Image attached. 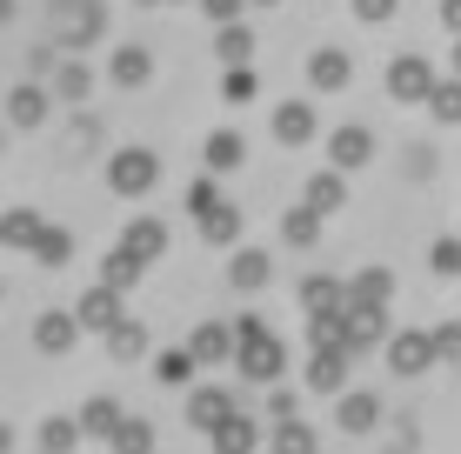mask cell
Masks as SVG:
<instances>
[{"mask_svg":"<svg viewBox=\"0 0 461 454\" xmlns=\"http://www.w3.org/2000/svg\"><path fill=\"white\" fill-rule=\"evenodd\" d=\"M148 174H154L148 154H121V161H114V187H127V194H140V187H148Z\"/></svg>","mask_w":461,"mask_h":454,"instance_id":"cell-1","label":"cell"},{"mask_svg":"<svg viewBox=\"0 0 461 454\" xmlns=\"http://www.w3.org/2000/svg\"><path fill=\"white\" fill-rule=\"evenodd\" d=\"M348 81V60L341 54H314V87H341Z\"/></svg>","mask_w":461,"mask_h":454,"instance_id":"cell-2","label":"cell"},{"mask_svg":"<svg viewBox=\"0 0 461 454\" xmlns=\"http://www.w3.org/2000/svg\"><path fill=\"white\" fill-rule=\"evenodd\" d=\"M154 247H161V227H154V221L127 227V254H154Z\"/></svg>","mask_w":461,"mask_h":454,"instance_id":"cell-3","label":"cell"},{"mask_svg":"<svg viewBox=\"0 0 461 454\" xmlns=\"http://www.w3.org/2000/svg\"><path fill=\"white\" fill-rule=\"evenodd\" d=\"M421 60H402V67H394V93H421Z\"/></svg>","mask_w":461,"mask_h":454,"instance_id":"cell-4","label":"cell"},{"mask_svg":"<svg viewBox=\"0 0 461 454\" xmlns=\"http://www.w3.org/2000/svg\"><path fill=\"white\" fill-rule=\"evenodd\" d=\"M234 154H241V140H234V134H214L208 140V161H234Z\"/></svg>","mask_w":461,"mask_h":454,"instance_id":"cell-5","label":"cell"},{"mask_svg":"<svg viewBox=\"0 0 461 454\" xmlns=\"http://www.w3.org/2000/svg\"><path fill=\"white\" fill-rule=\"evenodd\" d=\"M281 134L301 140V134H308V114H301V107H281Z\"/></svg>","mask_w":461,"mask_h":454,"instance_id":"cell-6","label":"cell"},{"mask_svg":"<svg viewBox=\"0 0 461 454\" xmlns=\"http://www.w3.org/2000/svg\"><path fill=\"white\" fill-rule=\"evenodd\" d=\"M261 274H267V261H261V254H241V268H234V280H248V288H254Z\"/></svg>","mask_w":461,"mask_h":454,"instance_id":"cell-7","label":"cell"},{"mask_svg":"<svg viewBox=\"0 0 461 454\" xmlns=\"http://www.w3.org/2000/svg\"><path fill=\"white\" fill-rule=\"evenodd\" d=\"M321 200H328V208H335V200H341V181H328V174L314 181V208H321Z\"/></svg>","mask_w":461,"mask_h":454,"instance_id":"cell-8","label":"cell"},{"mask_svg":"<svg viewBox=\"0 0 461 454\" xmlns=\"http://www.w3.org/2000/svg\"><path fill=\"white\" fill-rule=\"evenodd\" d=\"M114 67H121V81H140V74H148V60H140V54H121Z\"/></svg>","mask_w":461,"mask_h":454,"instance_id":"cell-9","label":"cell"},{"mask_svg":"<svg viewBox=\"0 0 461 454\" xmlns=\"http://www.w3.org/2000/svg\"><path fill=\"white\" fill-rule=\"evenodd\" d=\"M388 7H394V0H361V13H368V21H381Z\"/></svg>","mask_w":461,"mask_h":454,"instance_id":"cell-10","label":"cell"},{"mask_svg":"<svg viewBox=\"0 0 461 454\" xmlns=\"http://www.w3.org/2000/svg\"><path fill=\"white\" fill-rule=\"evenodd\" d=\"M448 21H455V27H461V0H448Z\"/></svg>","mask_w":461,"mask_h":454,"instance_id":"cell-11","label":"cell"}]
</instances>
